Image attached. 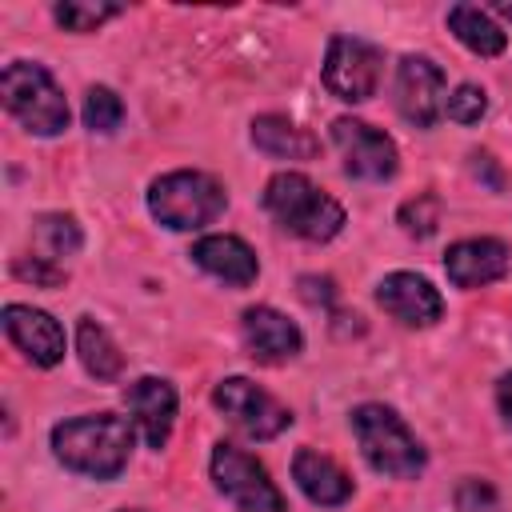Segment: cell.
<instances>
[{
	"label": "cell",
	"instance_id": "cell-21",
	"mask_svg": "<svg viewBox=\"0 0 512 512\" xmlns=\"http://www.w3.org/2000/svg\"><path fill=\"white\" fill-rule=\"evenodd\" d=\"M32 236H36V244L44 248V260L76 256V252H80V244H84L80 224H76L72 216H64V212H44V216H36Z\"/></svg>",
	"mask_w": 512,
	"mask_h": 512
},
{
	"label": "cell",
	"instance_id": "cell-2",
	"mask_svg": "<svg viewBox=\"0 0 512 512\" xmlns=\"http://www.w3.org/2000/svg\"><path fill=\"white\" fill-rule=\"evenodd\" d=\"M264 208L284 232L312 244H324L344 228V208L300 172H276L264 184Z\"/></svg>",
	"mask_w": 512,
	"mask_h": 512
},
{
	"label": "cell",
	"instance_id": "cell-14",
	"mask_svg": "<svg viewBox=\"0 0 512 512\" xmlns=\"http://www.w3.org/2000/svg\"><path fill=\"white\" fill-rule=\"evenodd\" d=\"M240 332H244L248 352H252L260 364H284V360L300 356V348H304L300 328H296L284 312H276V308H268V304L248 308V312L240 316Z\"/></svg>",
	"mask_w": 512,
	"mask_h": 512
},
{
	"label": "cell",
	"instance_id": "cell-5",
	"mask_svg": "<svg viewBox=\"0 0 512 512\" xmlns=\"http://www.w3.org/2000/svg\"><path fill=\"white\" fill-rule=\"evenodd\" d=\"M4 108L36 136H60L68 128V100L56 88L52 72L36 60H12L0 76Z\"/></svg>",
	"mask_w": 512,
	"mask_h": 512
},
{
	"label": "cell",
	"instance_id": "cell-18",
	"mask_svg": "<svg viewBox=\"0 0 512 512\" xmlns=\"http://www.w3.org/2000/svg\"><path fill=\"white\" fill-rule=\"evenodd\" d=\"M252 144L268 156H280V160H312L320 152V140L308 128H300V124H292L288 116H276V112L252 120Z\"/></svg>",
	"mask_w": 512,
	"mask_h": 512
},
{
	"label": "cell",
	"instance_id": "cell-25",
	"mask_svg": "<svg viewBox=\"0 0 512 512\" xmlns=\"http://www.w3.org/2000/svg\"><path fill=\"white\" fill-rule=\"evenodd\" d=\"M444 112H448V120H456V124H480V116L488 112V96H484L480 84H460V88L448 96Z\"/></svg>",
	"mask_w": 512,
	"mask_h": 512
},
{
	"label": "cell",
	"instance_id": "cell-9",
	"mask_svg": "<svg viewBox=\"0 0 512 512\" xmlns=\"http://www.w3.org/2000/svg\"><path fill=\"white\" fill-rule=\"evenodd\" d=\"M332 144L340 148L344 172L356 176V180H392L396 168H400L392 136H384L380 128H372L356 116H336L332 120Z\"/></svg>",
	"mask_w": 512,
	"mask_h": 512
},
{
	"label": "cell",
	"instance_id": "cell-33",
	"mask_svg": "<svg viewBox=\"0 0 512 512\" xmlns=\"http://www.w3.org/2000/svg\"><path fill=\"white\" fill-rule=\"evenodd\" d=\"M120 512H144V508H120Z\"/></svg>",
	"mask_w": 512,
	"mask_h": 512
},
{
	"label": "cell",
	"instance_id": "cell-32",
	"mask_svg": "<svg viewBox=\"0 0 512 512\" xmlns=\"http://www.w3.org/2000/svg\"><path fill=\"white\" fill-rule=\"evenodd\" d=\"M496 12H500L504 20H512V4H496Z\"/></svg>",
	"mask_w": 512,
	"mask_h": 512
},
{
	"label": "cell",
	"instance_id": "cell-6",
	"mask_svg": "<svg viewBox=\"0 0 512 512\" xmlns=\"http://www.w3.org/2000/svg\"><path fill=\"white\" fill-rule=\"evenodd\" d=\"M212 480H216L220 496L232 500L240 512H288L268 468L228 440H220L212 448Z\"/></svg>",
	"mask_w": 512,
	"mask_h": 512
},
{
	"label": "cell",
	"instance_id": "cell-29",
	"mask_svg": "<svg viewBox=\"0 0 512 512\" xmlns=\"http://www.w3.org/2000/svg\"><path fill=\"white\" fill-rule=\"evenodd\" d=\"M468 160H472V176H476V180H484L492 192H504V172H500V164H496L488 152H472Z\"/></svg>",
	"mask_w": 512,
	"mask_h": 512
},
{
	"label": "cell",
	"instance_id": "cell-1",
	"mask_svg": "<svg viewBox=\"0 0 512 512\" xmlns=\"http://www.w3.org/2000/svg\"><path fill=\"white\" fill-rule=\"evenodd\" d=\"M52 452L64 468L92 476V480H116L132 452V424L116 412L76 416L52 428Z\"/></svg>",
	"mask_w": 512,
	"mask_h": 512
},
{
	"label": "cell",
	"instance_id": "cell-23",
	"mask_svg": "<svg viewBox=\"0 0 512 512\" xmlns=\"http://www.w3.org/2000/svg\"><path fill=\"white\" fill-rule=\"evenodd\" d=\"M120 12V4H92V0H64L56 4V24L68 28V32H92L100 28L104 20H112Z\"/></svg>",
	"mask_w": 512,
	"mask_h": 512
},
{
	"label": "cell",
	"instance_id": "cell-30",
	"mask_svg": "<svg viewBox=\"0 0 512 512\" xmlns=\"http://www.w3.org/2000/svg\"><path fill=\"white\" fill-rule=\"evenodd\" d=\"M332 332L336 336H348V332L360 336L364 332V316L360 312H332Z\"/></svg>",
	"mask_w": 512,
	"mask_h": 512
},
{
	"label": "cell",
	"instance_id": "cell-20",
	"mask_svg": "<svg viewBox=\"0 0 512 512\" xmlns=\"http://www.w3.org/2000/svg\"><path fill=\"white\" fill-rule=\"evenodd\" d=\"M76 352H80V364L88 368V376H96V380H116L124 372L120 348L112 344V336L92 316H84L76 324Z\"/></svg>",
	"mask_w": 512,
	"mask_h": 512
},
{
	"label": "cell",
	"instance_id": "cell-22",
	"mask_svg": "<svg viewBox=\"0 0 512 512\" xmlns=\"http://www.w3.org/2000/svg\"><path fill=\"white\" fill-rule=\"evenodd\" d=\"M120 120H124V100H120L112 88L92 84V88H88V96H84V124H88L92 132L108 136V132H116V128H120Z\"/></svg>",
	"mask_w": 512,
	"mask_h": 512
},
{
	"label": "cell",
	"instance_id": "cell-13",
	"mask_svg": "<svg viewBox=\"0 0 512 512\" xmlns=\"http://www.w3.org/2000/svg\"><path fill=\"white\" fill-rule=\"evenodd\" d=\"M4 332L36 368H56L64 360V328L32 304H8L4 308Z\"/></svg>",
	"mask_w": 512,
	"mask_h": 512
},
{
	"label": "cell",
	"instance_id": "cell-11",
	"mask_svg": "<svg viewBox=\"0 0 512 512\" xmlns=\"http://www.w3.org/2000/svg\"><path fill=\"white\" fill-rule=\"evenodd\" d=\"M376 304L392 320H400L408 328H428V324H436L444 316V296L432 288V280H424L416 272H392V276H384L376 284Z\"/></svg>",
	"mask_w": 512,
	"mask_h": 512
},
{
	"label": "cell",
	"instance_id": "cell-24",
	"mask_svg": "<svg viewBox=\"0 0 512 512\" xmlns=\"http://www.w3.org/2000/svg\"><path fill=\"white\" fill-rule=\"evenodd\" d=\"M400 224H404V232L408 236H432L436 232V224H440V200L432 196V192H420V196H412L404 208H400Z\"/></svg>",
	"mask_w": 512,
	"mask_h": 512
},
{
	"label": "cell",
	"instance_id": "cell-28",
	"mask_svg": "<svg viewBox=\"0 0 512 512\" xmlns=\"http://www.w3.org/2000/svg\"><path fill=\"white\" fill-rule=\"evenodd\" d=\"M300 296L308 300V304H324V308H332V300H336V280L332 276H300Z\"/></svg>",
	"mask_w": 512,
	"mask_h": 512
},
{
	"label": "cell",
	"instance_id": "cell-7",
	"mask_svg": "<svg viewBox=\"0 0 512 512\" xmlns=\"http://www.w3.org/2000/svg\"><path fill=\"white\" fill-rule=\"evenodd\" d=\"M212 404L228 416V424H236L248 440H272L292 424V412L268 396L260 384H252L248 376H228L212 388Z\"/></svg>",
	"mask_w": 512,
	"mask_h": 512
},
{
	"label": "cell",
	"instance_id": "cell-10",
	"mask_svg": "<svg viewBox=\"0 0 512 512\" xmlns=\"http://www.w3.org/2000/svg\"><path fill=\"white\" fill-rule=\"evenodd\" d=\"M444 72L428 56H404L396 64V112L412 128H432L444 116Z\"/></svg>",
	"mask_w": 512,
	"mask_h": 512
},
{
	"label": "cell",
	"instance_id": "cell-26",
	"mask_svg": "<svg viewBox=\"0 0 512 512\" xmlns=\"http://www.w3.org/2000/svg\"><path fill=\"white\" fill-rule=\"evenodd\" d=\"M12 272H16V280H28V284H36V288H60V284L68 280L64 264L44 260V256H16V260H12Z\"/></svg>",
	"mask_w": 512,
	"mask_h": 512
},
{
	"label": "cell",
	"instance_id": "cell-19",
	"mask_svg": "<svg viewBox=\"0 0 512 512\" xmlns=\"http://www.w3.org/2000/svg\"><path fill=\"white\" fill-rule=\"evenodd\" d=\"M448 28L476 56H500L508 48V32L484 8H476V4H452L448 8Z\"/></svg>",
	"mask_w": 512,
	"mask_h": 512
},
{
	"label": "cell",
	"instance_id": "cell-15",
	"mask_svg": "<svg viewBox=\"0 0 512 512\" xmlns=\"http://www.w3.org/2000/svg\"><path fill=\"white\" fill-rule=\"evenodd\" d=\"M124 404L136 416L148 448H164L176 424V388L160 376H140L124 388Z\"/></svg>",
	"mask_w": 512,
	"mask_h": 512
},
{
	"label": "cell",
	"instance_id": "cell-4",
	"mask_svg": "<svg viewBox=\"0 0 512 512\" xmlns=\"http://www.w3.org/2000/svg\"><path fill=\"white\" fill-rule=\"evenodd\" d=\"M228 204V192L216 176L208 172H192V168H180V172H164L160 180H152L148 188V212L164 224V228H176V232H192V228H204L212 224Z\"/></svg>",
	"mask_w": 512,
	"mask_h": 512
},
{
	"label": "cell",
	"instance_id": "cell-16",
	"mask_svg": "<svg viewBox=\"0 0 512 512\" xmlns=\"http://www.w3.org/2000/svg\"><path fill=\"white\" fill-rule=\"evenodd\" d=\"M192 260L232 288H248L260 276V260L240 236H204L192 244Z\"/></svg>",
	"mask_w": 512,
	"mask_h": 512
},
{
	"label": "cell",
	"instance_id": "cell-17",
	"mask_svg": "<svg viewBox=\"0 0 512 512\" xmlns=\"http://www.w3.org/2000/svg\"><path fill=\"white\" fill-rule=\"evenodd\" d=\"M292 480H296V488H300L312 504H320V508H340V504L352 496L348 472H344L332 456H324V452H316V448H300V452L292 456Z\"/></svg>",
	"mask_w": 512,
	"mask_h": 512
},
{
	"label": "cell",
	"instance_id": "cell-27",
	"mask_svg": "<svg viewBox=\"0 0 512 512\" xmlns=\"http://www.w3.org/2000/svg\"><path fill=\"white\" fill-rule=\"evenodd\" d=\"M456 508L460 512H496V492L484 480H464L456 492Z\"/></svg>",
	"mask_w": 512,
	"mask_h": 512
},
{
	"label": "cell",
	"instance_id": "cell-31",
	"mask_svg": "<svg viewBox=\"0 0 512 512\" xmlns=\"http://www.w3.org/2000/svg\"><path fill=\"white\" fill-rule=\"evenodd\" d=\"M496 400H500L504 420L512 424V372H504V376H500V384H496Z\"/></svg>",
	"mask_w": 512,
	"mask_h": 512
},
{
	"label": "cell",
	"instance_id": "cell-12",
	"mask_svg": "<svg viewBox=\"0 0 512 512\" xmlns=\"http://www.w3.org/2000/svg\"><path fill=\"white\" fill-rule=\"evenodd\" d=\"M512 252L504 240L496 236H472V240H456L444 252V272L456 288H484L508 276Z\"/></svg>",
	"mask_w": 512,
	"mask_h": 512
},
{
	"label": "cell",
	"instance_id": "cell-3",
	"mask_svg": "<svg viewBox=\"0 0 512 512\" xmlns=\"http://www.w3.org/2000/svg\"><path fill=\"white\" fill-rule=\"evenodd\" d=\"M352 432L360 440L364 460L392 480H416L424 472V448L408 432V424L384 408V404H360L352 408Z\"/></svg>",
	"mask_w": 512,
	"mask_h": 512
},
{
	"label": "cell",
	"instance_id": "cell-8",
	"mask_svg": "<svg viewBox=\"0 0 512 512\" xmlns=\"http://www.w3.org/2000/svg\"><path fill=\"white\" fill-rule=\"evenodd\" d=\"M384 72V52L360 36H332L328 56H324V88L336 100L360 104L376 92Z\"/></svg>",
	"mask_w": 512,
	"mask_h": 512
}]
</instances>
